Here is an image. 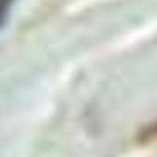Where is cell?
<instances>
[{"label": "cell", "mask_w": 157, "mask_h": 157, "mask_svg": "<svg viewBox=\"0 0 157 157\" xmlns=\"http://www.w3.org/2000/svg\"><path fill=\"white\" fill-rule=\"evenodd\" d=\"M14 3H16V0H0V30L5 27Z\"/></svg>", "instance_id": "obj_1"}, {"label": "cell", "mask_w": 157, "mask_h": 157, "mask_svg": "<svg viewBox=\"0 0 157 157\" xmlns=\"http://www.w3.org/2000/svg\"><path fill=\"white\" fill-rule=\"evenodd\" d=\"M140 138L145 140V141H149V140L157 138V123L155 124H149L145 130H143V134L140 135Z\"/></svg>", "instance_id": "obj_2"}]
</instances>
